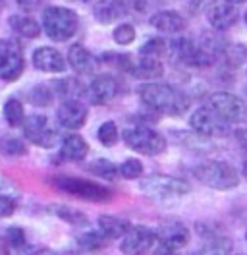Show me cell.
I'll use <instances>...</instances> for the list:
<instances>
[{
  "label": "cell",
  "instance_id": "obj_1",
  "mask_svg": "<svg viewBox=\"0 0 247 255\" xmlns=\"http://www.w3.org/2000/svg\"><path fill=\"white\" fill-rule=\"evenodd\" d=\"M137 95L145 107L160 114H168V116H182L191 107L189 97L182 89L168 85V83L145 81L137 87Z\"/></svg>",
  "mask_w": 247,
  "mask_h": 255
},
{
  "label": "cell",
  "instance_id": "obj_2",
  "mask_svg": "<svg viewBox=\"0 0 247 255\" xmlns=\"http://www.w3.org/2000/svg\"><path fill=\"white\" fill-rule=\"evenodd\" d=\"M52 184V188H56L62 193H68V195H74L77 199H83V201H91V203H105L110 201L114 191L103 186V184H95L91 180H85V178H77V176H66L58 174L52 176L48 180Z\"/></svg>",
  "mask_w": 247,
  "mask_h": 255
},
{
  "label": "cell",
  "instance_id": "obj_3",
  "mask_svg": "<svg viewBox=\"0 0 247 255\" xmlns=\"http://www.w3.org/2000/svg\"><path fill=\"white\" fill-rule=\"evenodd\" d=\"M79 27V17L74 10L64 8V6H48L41 17V29L46 33L48 39L64 43L70 41L77 33Z\"/></svg>",
  "mask_w": 247,
  "mask_h": 255
},
{
  "label": "cell",
  "instance_id": "obj_4",
  "mask_svg": "<svg viewBox=\"0 0 247 255\" xmlns=\"http://www.w3.org/2000/svg\"><path fill=\"white\" fill-rule=\"evenodd\" d=\"M139 191L143 195H147L149 199L158 201V203H168V201H176L180 197H184L189 193V186L184 180L174 178L168 174H151L143 178L137 184Z\"/></svg>",
  "mask_w": 247,
  "mask_h": 255
},
{
  "label": "cell",
  "instance_id": "obj_5",
  "mask_svg": "<svg viewBox=\"0 0 247 255\" xmlns=\"http://www.w3.org/2000/svg\"><path fill=\"white\" fill-rule=\"evenodd\" d=\"M193 176L207 188L218 191H228L240 186L238 170L226 160H205L193 168Z\"/></svg>",
  "mask_w": 247,
  "mask_h": 255
},
{
  "label": "cell",
  "instance_id": "obj_6",
  "mask_svg": "<svg viewBox=\"0 0 247 255\" xmlns=\"http://www.w3.org/2000/svg\"><path fill=\"white\" fill-rule=\"evenodd\" d=\"M124 143L127 145L131 151L147 155V157H156L166 151V137L158 133L156 129L145 124H133L127 126L122 131Z\"/></svg>",
  "mask_w": 247,
  "mask_h": 255
},
{
  "label": "cell",
  "instance_id": "obj_7",
  "mask_svg": "<svg viewBox=\"0 0 247 255\" xmlns=\"http://www.w3.org/2000/svg\"><path fill=\"white\" fill-rule=\"evenodd\" d=\"M189 126L191 129L205 139H213V137H226L232 131V126L228 122H224L218 114L211 111L209 107H199L197 111L191 114L189 118Z\"/></svg>",
  "mask_w": 247,
  "mask_h": 255
},
{
  "label": "cell",
  "instance_id": "obj_8",
  "mask_svg": "<svg viewBox=\"0 0 247 255\" xmlns=\"http://www.w3.org/2000/svg\"><path fill=\"white\" fill-rule=\"evenodd\" d=\"M207 107L228 124L247 122V103L232 93H213L207 99Z\"/></svg>",
  "mask_w": 247,
  "mask_h": 255
},
{
  "label": "cell",
  "instance_id": "obj_9",
  "mask_svg": "<svg viewBox=\"0 0 247 255\" xmlns=\"http://www.w3.org/2000/svg\"><path fill=\"white\" fill-rule=\"evenodd\" d=\"M23 126V135L29 139L31 143H35L37 147L43 149H52L58 143V131L48 124V118L43 114H29L23 118L21 122Z\"/></svg>",
  "mask_w": 247,
  "mask_h": 255
},
{
  "label": "cell",
  "instance_id": "obj_10",
  "mask_svg": "<svg viewBox=\"0 0 247 255\" xmlns=\"http://www.w3.org/2000/svg\"><path fill=\"white\" fill-rule=\"evenodd\" d=\"M154 242H156V232L153 228L137 224L131 226L122 236L120 252L124 255H147L154 248Z\"/></svg>",
  "mask_w": 247,
  "mask_h": 255
},
{
  "label": "cell",
  "instance_id": "obj_11",
  "mask_svg": "<svg viewBox=\"0 0 247 255\" xmlns=\"http://www.w3.org/2000/svg\"><path fill=\"white\" fill-rule=\"evenodd\" d=\"M87 116H89V109L79 99H66V101H62V105L56 111V118H58L60 126L70 129V131H76V129L85 126Z\"/></svg>",
  "mask_w": 247,
  "mask_h": 255
},
{
  "label": "cell",
  "instance_id": "obj_12",
  "mask_svg": "<svg viewBox=\"0 0 247 255\" xmlns=\"http://www.w3.org/2000/svg\"><path fill=\"white\" fill-rule=\"evenodd\" d=\"M205 14H207V21H209V25L215 29V31H226V29H230L232 25H236L238 23V10H236V6L234 4H228V2H224V0H215L211 6H207V10H205Z\"/></svg>",
  "mask_w": 247,
  "mask_h": 255
},
{
  "label": "cell",
  "instance_id": "obj_13",
  "mask_svg": "<svg viewBox=\"0 0 247 255\" xmlns=\"http://www.w3.org/2000/svg\"><path fill=\"white\" fill-rule=\"evenodd\" d=\"M25 70V60H23V52L21 45H17L14 41L10 47L0 54V80L4 81H15L19 80V76Z\"/></svg>",
  "mask_w": 247,
  "mask_h": 255
},
{
  "label": "cell",
  "instance_id": "obj_14",
  "mask_svg": "<svg viewBox=\"0 0 247 255\" xmlns=\"http://www.w3.org/2000/svg\"><path fill=\"white\" fill-rule=\"evenodd\" d=\"M189 238H191L189 228L184 223H180V221H166V223L160 224L158 230H156L158 244L168 246L172 250H182V248H185L189 244Z\"/></svg>",
  "mask_w": 247,
  "mask_h": 255
},
{
  "label": "cell",
  "instance_id": "obj_15",
  "mask_svg": "<svg viewBox=\"0 0 247 255\" xmlns=\"http://www.w3.org/2000/svg\"><path fill=\"white\" fill-rule=\"evenodd\" d=\"M120 95V81L112 76H97L87 87V97L93 105H107Z\"/></svg>",
  "mask_w": 247,
  "mask_h": 255
},
{
  "label": "cell",
  "instance_id": "obj_16",
  "mask_svg": "<svg viewBox=\"0 0 247 255\" xmlns=\"http://www.w3.org/2000/svg\"><path fill=\"white\" fill-rule=\"evenodd\" d=\"M33 66L45 74H64L68 62L60 50L52 47H39L33 50Z\"/></svg>",
  "mask_w": 247,
  "mask_h": 255
},
{
  "label": "cell",
  "instance_id": "obj_17",
  "mask_svg": "<svg viewBox=\"0 0 247 255\" xmlns=\"http://www.w3.org/2000/svg\"><path fill=\"white\" fill-rule=\"evenodd\" d=\"M149 23L153 25L156 31L170 33V35H176V33L184 31L185 25H187L185 17L180 12H176V10H160V12H156L149 19Z\"/></svg>",
  "mask_w": 247,
  "mask_h": 255
},
{
  "label": "cell",
  "instance_id": "obj_18",
  "mask_svg": "<svg viewBox=\"0 0 247 255\" xmlns=\"http://www.w3.org/2000/svg\"><path fill=\"white\" fill-rule=\"evenodd\" d=\"M68 62L79 76H91L97 68V58L83 45H72L68 50Z\"/></svg>",
  "mask_w": 247,
  "mask_h": 255
},
{
  "label": "cell",
  "instance_id": "obj_19",
  "mask_svg": "<svg viewBox=\"0 0 247 255\" xmlns=\"http://www.w3.org/2000/svg\"><path fill=\"white\" fill-rule=\"evenodd\" d=\"M89 155V143L79 135V133H68L62 137L60 143V157L70 162H81Z\"/></svg>",
  "mask_w": 247,
  "mask_h": 255
},
{
  "label": "cell",
  "instance_id": "obj_20",
  "mask_svg": "<svg viewBox=\"0 0 247 255\" xmlns=\"http://www.w3.org/2000/svg\"><path fill=\"white\" fill-rule=\"evenodd\" d=\"M131 228V223L122 217L114 215H101L99 217V232L107 240H118Z\"/></svg>",
  "mask_w": 247,
  "mask_h": 255
},
{
  "label": "cell",
  "instance_id": "obj_21",
  "mask_svg": "<svg viewBox=\"0 0 247 255\" xmlns=\"http://www.w3.org/2000/svg\"><path fill=\"white\" fill-rule=\"evenodd\" d=\"M131 76L137 78V80L147 81L160 80L164 76V64L160 62L158 58H145V56H141V60L133 66Z\"/></svg>",
  "mask_w": 247,
  "mask_h": 255
},
{
  "label": "cell",
  "instance_id": "obj_22",
  "mask_svg": "<svg viewBox=\"0 0 247 255\" xmlns=\"http://www.w3.org/2000/svg\"><path fill=\"white\" fill-rule=\"evenodd\" d=\"M93 16H95V19L99 23L108 25V23H114V21H118L122 16H125V12H124L114 0H97L93 4Z\"/></svg>",
  "mask_w": 247,
  "mask_h": 255
},
{
  "label": "cell",
  "instance_id": "obj_23",
  "mask_svg": "<svg viewBox=\"0 0 247 255\" xmlns=\"http://www.w3.org/2000/svg\"><path fill=\"white\" fill-rule=\"evenodd\" d=\"M8 23H10V27H12L17 35H21L23 39H37V37L41 35V31H43L41 25H39V21H35V19L29 16H23V14H14V16H10Z\"/></svg>",
  "mask_w": 247,
  "mask_h": 255
},
{
  "label": "cell",
  "instance_id": "obj_24",
  "mask_svg": "<svg viewBox=\"0 0 247 255\" xmlns=\"http://www.w3.org/2000/svg\"><path fill=\"white\" fill-rule=\"evenodd\" d=\"M2 114H4V120L6 124L12 128L21 126L23 118H25V111H23V103L17 99V97H10L6 99L4 103V109H2Z\"/></svg>",
  "mask_w": 247,
  "mask_h": 255
},
{
  "label": "cell",
  "instance_id": "obj_25",
  "mask_svg": "<svg viewBox=\"0 0 247 255\" xmlns=\"http://www.w3.org/2000/svg\"><path fill=\"white\" fill-rule=\"evenodd\" d=\"M228 68H242L247 62V45L244 43H228L220 56Z\"/></svg>",
  "mask_w": 247,
  "mask_h": 255
},
{
  "label": "cell",
  "instance_id": "obj_26",
  "mask_svg": "<svg viewBox=\"0 0 247 255\" xmlns=\"http://www.w3.org/2000/svg\"><path fill=\"white\" fill-rule=\"evenodd\" d=\"M87 170H89L91 174L99 176L101 180H107V182H116V180H118V176H120V172H118V166H116L112 160H108V159L93 160V162H89V164H87Z\"/></svg>",
  "mask_w": 247,
  "mask_h": 255
},
{
  "label": "cell",
  "instance_id": "obj_27",
  "mask_svg": "<svg viewBox=\"0 0 247 255\" xmlns=\"http://www.w3.org/2000/svg\"><path fill=\"white\" fill-rule=\"evenodd\" d=\"M108 240L99 232V230H87L83 234L77 236V246L83 250V252H89V254H95V252H101L105 246H107Z\"/></svg>",
  "mask_w": 247,
  "mask_h": 255
},
{
  "label": "cell",
  "instance_id": "obj_28",
  "mask_svg": "<svg viewBox=\"0 0 247 255\" xmlns=\"http://www.w3.org/2000/svg\"><path fill=\"white\" fill-rule=\"evenodd\" d=\"M232 250V242L226 236H220L215 240H207V244L195 250V252H189L187 255H230Z\"/></svg>",
  "mask_w": 247,
  "mask_h": 255
},
{
  "label": "cell",
  "instance_id": "obj_29",
  "mask_svg": "<svg viewBox=\"0 0 247 255\" xmlns=\"http://www.w3.org/2000/svg\"><path fill=\"white\" fill-rule=\"evenodd\" d=\"M101 60H103V64H108L124 74H131L133 66H135V62L131 60V54H124V52H105L101 56Z\"/></svg>",
  "mask_w": 247,
  "mask_h": 255
},
{
  "label": "cell",
  "instance_id": "obj_30",
  "mask_svg": "<svg viewBox=\"0 0 247 255\" xmlns=\"http://www.w3.org/2000/svg\"><path fill=\"white\" fill-rule=\"evenodd\" d=\"M139 54L145 58H160L168 54V41H164L162 37H151L139 47Z\"/></svg>",
  "mask_w": 247,
  "mask_h": 255
},
{
  "label": "cell",
  "instance_id": "obj_31",
  "mask_svg": "<svg viewBox=\"0 0 247 255\" xmlns=\"http://www.w3.org/2000/svg\"><path fill=\"white\" fill-rule=\"evenodd\" d=\"M50 211L62 219L64 223L72 224V226H85L87 224V217L81 213V211H77L74 207H68V205H52Z\"/></svg>",
  "mask_w": 247,
  "mask_h": 255
},
{
  "label": "cell",
  "instance_id": "obj_32",
  "mask_svg": "<svg viewBox=\"0 0 247 255\" xmlns=\"http://www.w3.org/2000/svg\"><path fill=\"white\" fill-rule=\"evenodd\" d=\"M27 101L35 107H50L54 101V91L48 85H35L27 93Z\"/></svg>",
  "mask_w": 247,
  "mask_h": 255
},
{
  "label": "cell",
  "instance_id": "obj_33",
  "mask_svg": "<svg viewBox=\"0 0 247 255\" xmlns=\"http://www.w3.org/2000/svg\"><path fill=\"white\" fill-rule=\"evenodd\" d=\"M0 151L8 157H21V155H27V145L15 135H4L0 139Z\"/></svg>",
  "mask_w": 247,
  "mask_h": 255
},
{
  "label": "cell",
  "instance_id": "obj_34",
  "mask_svg": "<svg viewBox=\"0 0 247 255\" xmlns=\"http://www.w3.org/2000/svg\"><path fill=\"white\" fill-rule=\"evenodd\" d=\"M97 137H99L101 145H105V147H114V145L120 141V131H118L116 122L108 120L105 124H101V128L97 129Z\"/></svg>",
  "mask_w": 247,
  "mask_h": 255
},
{
  "label": "cell",
  "instance_id": "obj_35",
  "mask_svg": "<svg viewBox=\"0 0 247 255\" xmlns=\"http://www.w3.org/2000/svg\"><path fill=\"white\" fill-rule=\"evenodd\" d=\"M54 89L64 97V101H66V99H77L79 95L85 93V91H83V85H81L77 80L56 81V83H54Z\"/></svg>",
  "mask_w": 247,
  "mask_h": 255
},
{
  "label": "cell",
  "instance_id": "obj_36",
  "mask_svg": "<svg viewBox=\"0 0 247 255\" xmlns=\"http://www.w3.org/2000/svg\"><path fill=\"white\" fill-rule=\"evenodd\" d=\"M118 172L125 180H137L139 176L143 174V162L139 159H125L118 166Z\"/></svg>",
  "mask_w": 247,
  "mask_h": 255
},
{
  "label": "cell",
  "instance_id": "obj_37",
  "mask_svg": "<svg viewBox=\"0 0 247 255\" xmlns=\"http://www.w3.org/2000/svg\"><path fill=\"white\" fill-rule=\"evenodd\" d=\"M112 39L118 45H131L135 41V27L131 23H120L114 31H112Z\"/></svg>",
  "mask_w": 247,
  "mask_h": 255
},
{
  "label": "cell",
  "instance_id": "obj_38",
  "mask_svg": "<svg viewBox=\"0 0 247 255\" xmlns=\"http://www.w3.org/2000/svg\"><path fill=\"white\" fill-rule=\"evenodd\" d=\"M6 242L10 248L14 250H23L27 246V238H25V230L19 226H10L6 230Z\"/></svg>",
  "mask_w": 247,
  "mask_h": 255
},
{
  "label": "cell",
  "instance_id": "obj_39",
  "mask_svg": "<svg viewBox=\"0 0 247 255\" xmlns=\"http://www.w3.org/2000/svg\"><path fill=\"white\" fill-rule=\"evenodd\" d=\"M17 211V199L12 195H0V219L12 217Z\"/></svg>",
  "mask_w": 247,
  "mask_h": 255
},
{
  "label": "cell",
  "instance_id": "obj_40",
  "mask_svg": "<svg viewBox=\"0 0 247 255\" xmlns=\"http://www.w3.org/2000/svg\"><path fill=\"white\" fill-rule=\"evenodd\" d=\"M114 2L122 8L125 14L127 12H141L145 8V4H147V0H114Z\"/></svg>",
  "mask_w": 247,
  "mask_h": 255
},
{
  "label": "cell",
  "instance_id": "obj_41",
  "mask_svg": "<svg viewBox=\"0 0 247 255\" xmlns=\"http://www.w3.org/2000/svg\"><path fill=\"white\" fill-rule=\"evenodd\" d=\"M43 2H45V0H15V4H17L23 12H27V14L37 12L39 8H43Z\"/></svg>",
  "mask_w": 247,
  "mask_h": 255
},
{
  "label": "cell",
  "instance_id": "obj_42",
  "mask_svg": "<svg viewBox=\"0 0 247 255\" xmlns=\"http://www.w3.org/2000/svg\"><path fill=\"white\" fill-rule=\"evenodd\" d=\"M234 137H236L238 145L242 147V151L247 155V128H236L234 129Z\"/></svg>",
  "mask_w": 247,
  "mask_h": 255
},
{
  "label": "cell",
  "instance_id": "obj_43",
  "mask_svg": "<svg viewBox=\"0 0 247 255\" xmlns=\"http://www.w3.org/2000/svg\"><path fill=\"white\" fill-rule=\"evenodd\" d=\"M0 195H12V197H15V188L12 186V182L6 180L4 176H0Z\"/></svg>",
  "mask_w": 247,
  "mask_h": 255
},
{
  "label": "cell",
  "instance_id": "obj_44",
  "mask_svg": "<svg viewBox=\"0 0 247 255\" xmlns=\"http://www.w3.org/2000/svg\"><path fill=\"white\" fill-rule=\"evenodd\" d=\"M153 255H180V252H178V250H172V248H168V246L158 244V246L154 248Z\"/></svg>",
  "mask_w": 247,
  "mask_h": 255
},
{
  "label": "cell",
  "instance_id": "obj_45",
  "mask_svg": "<svg viewBox=\"0 0 247 255\" xmlns=\"http://www.w3.org/2000/svg\"><path fill=\"white\" fill-rule=\"evenodd\" d=\"M215 0H191L193 8H205V6H211Z\"/></svg>",
  "mask_w": 247,
  "mask_h": 255
},
{
  "label": "cell",
  "instance_id": "obj_46",
  "mask_svg": "<svg viewBox=\"0 0 247 255\" xmlns=\"http://www.w3.org/2000/svg\"><path fill=\"white\" fill-rule=\"evenodd\" d=\"M0 255H10V246L6 238H0Z\"/></svg>",
  "mask_w": 247,
  "mask_h": 255
},
{
  "label": "cell",
  "instance_id": "obj_47",
  "mask_svg": "<svg viewBox=\"0 0 247 255\" xmlns=\"http://www.w3.org/2000/svg\"><path fill=\"white\" fill-rule=\"evenodd\" d=\"M27 255H54L52 252H48V250H35V252H31Z\"/></svg>",
  "mask_w": 247,
  "mask_h": 255
},
{
  "label": "cell",
  "instance_id": "obj_48",
  "mask_svg": "<svg viewBox=\"0 0 247 255\" xmlns=\"http://www.w3.org/2000/svg\"><path fill=\"white\" fill-rule=\"evenodd\" d=\"M224 2H228V4H244V2H247V0H224Z\"/></svg>",
  "mask_w": 247,
  "mask_h": 255
},
{
  "label": "cell",
  "instance_id": "obj_49",
  "mask_svg": "<svg viewBox=\"0 0 247 255\" xmlns=\"http://www.w3.org/2000/svg\"><path fill=\"white\" fill-rule=\"evenodd\" d=\"M4 8H6V0H0V14H2Z\"/></svg>",
  "mask_w": 247,
  "mask_h": 255
},
{
  "label": "cell",
  "instance_id": "obj_50",
  "mask_svg": "<svg viewBox=\"0 0 247 255\" xmlns=\"http://www.w3.org/2000/svg\"><path fill=\"white\" fill-rule=\"evenodd\" d=\"M244 176L247 178V159L244 160Z\"/></svg>",
  "mask_w": 247,
  "mask_h": 255
},
{
  "label": "cell",
  "instance_id": "obj_51",
  "mask_svg": "<svg viewBox=\"0 0 247 255\" xmlns=\"http://www.w3.org/2000/svg\"><path fill=\"white\" fill-rule=\"evenodd\" d=\"M72 2H79V4H87V2H91V0H72Z\"/></svg>",
  "mask_w": 247,
  "mask_h": 255
},
{
  "label": "cell",
  "instance_id": "obj_52",
  "mask_svg": "<svg viewBox=\"0 0 247 255\" xmlns=\"http://www.w3.org/2000/svg\"><path fill=\"white\" fill-rule=\"evenodd\" d=\"M62 255H77V254H74V252H66V254H62Z\"/></svg>",
  "mask_w": 247,
  "mask_h": 255
},
{
  "label": "cell",
  "instance_id": "obj_53",
  "mask_svg": "<svg viewBox=\"0 0 247 255\" xmlns=\"http://www.w3.org/2000/svg\"><path fill=\"white\" fill-rule=\"evenodd\" d=\"M246 23H247V12H246Z\"/></svg>",
  "mask_w": 247,
  "mask_h": 255
},
{
  "label": "cell",
  "instance_id": "obj_54",
  "mask_svg": "<svg viewBox=\"0 0 247 255\" xmlns=\"http://www.w3.org/2000/svg\"><path fill=\"white\" fill-rule=\"evenodd\" d=\"M246 95H247V87H246Z\"/></svg>",
  "mask_w": 247,
  "mask_h": 255
},
{
  "label": "cell",
  "instance_id": "obj_55",
  "mask_svg": "<svg viewBox=\"0 0 247 255\" xmlns=\"http://www.w3.org/2000/svg\"><path fill=\"white\" fill-rule=\"evenodd\" d=\"M246 240H247V232H246Z\"/></svg>",
  "mask_w": 247,
  "mask_h": 255
},
{
  "label": "cell",
  "instance_id": "obj_56",
  "mask_svg": "<svg viewBox=\"0 0 247 255\" xmlns=\"http://www.w3.org/2000/svg\"><path fill=\"white\" fill-rule=\"evenodd\" d=\"M236 255H240V254H236Z\"/></svg>",
  "mask_w": 247,
  "mask_h": 255
}]
</instances>
